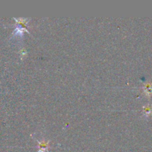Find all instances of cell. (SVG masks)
Wrapping results in <instances>:
<instances>
[{
  "label": "cell",
  "instance_id": "3957f363",
  "mask_svg": "<svg viewBox=\"0 0 152 152\" xmlns=\"http://www.w3.org/2000/svg\"><path fill=\"white\" fill-rule=\"evenodd\" d=\"M151 113V107L149 105L143 107V114L145 117H148Z\"/></svg>",
  "mask_w": 152,
  "mask_h": 152
},
{
  "label": "cell",
  "instance_id": "277c9868",
  "mask_svg": "<svg viewBox=\"0 0 152 152\" xmlns=\"http://www.w3.org/2000/svg\"><path fill=\"white\" fill-rule=\"evenodd\" d=\"M27 53H28V52H27L26 49H25V48H21L20 50H19V55H20L21 59H23L24 58L27 56Z\"/></svg>",
  "mask_w": 152,
  "mask_h": 152
},
{
  "label": "cell",
  "instance_id": "7a4b0ae2",
  "mask_svg": "<svg viewBox=\"0 0 152 152\" xmlns=\"http://www.w3.org/2000/svg\"><path fill=\"white\" fill-rule=\"evenodd\" d=\"M143 91L147 96L152 95V84L150 83H145L143 86Z\"/></svg>",
  "mask_w": 152,
  "mask_h": 152
},
{
  "label": "cell",
  "instance_id": "6da1fadb",
  "mask_svg": "<svg viewBox=\"0 0 152 152\" xmlns=\"http://www.w3.org/2000/svg\"><path fill=\"white\" fill-rule=\"evenodd\" d=\"M49 148V141L42 140L38 142V152H46Z\"/></svg>",
  "mask_w": 152,
  "mask_h": 152
}]
</instances>
